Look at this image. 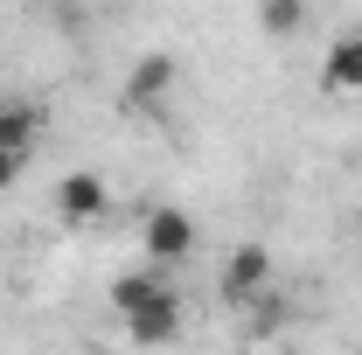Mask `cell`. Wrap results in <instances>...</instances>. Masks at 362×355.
Masks as SVG:
<instances>
[{
	"mask_svg": "<svg viewBox=\"0 0 362 355\" xmlns=\"http://www.w3.org/2000/svg\"><path fill=\"white\" fill-rule=\"evenodd\" d=\"M175 84H181V63L168 56V49L139 56L133 70H126V112H139V119H160V112H168V98H175Z\"/></svg>",
	"mask_w": 362,
	"mask_h": 355,
	"instance_id": "obj_1",
	"label": "cell"
},
{
	"mask_svg": "<svg viewBox=\"0 0 362 355\" xmlns=\"http://www.w3.org/2000/svg\"><path fill=\"white\" fill-rule=\"evenodd\" d=\"M0 105H7V98H0Z\"/></svg>",
	"mask_w": 362,
	"mask_h": 355,
	"instance_id": "obj_11",
	"label": "cell"
},
{
	"mask_svg": "<svg viewBox=\"0 0 362 355\" xmlns=\"http://www.w3.org/2000/svg\"><path fill=\"white\" fill-rule=\"evenodd\" d=\"M35 133H42V112L21 105V98H7L0 105V146H35Z\"/></svg>",
	"mask_w": 362,
	"mask_h": 355,
	"instance_id": "obj_9",
	"label": "cell"
},
{
	"mask_svg": "<svg viewBox=\"0 0 362 355\" xmlns=\"http://www.w3.org/2000/svg\"><path fill=\"white\" fill-rule=\"evenodd\" d=\"M265 286H272V251L265 244H237L223 258V272H216V300L223 307H251Z\"/></svg>",
	"mask_w": 362,
	"mask_h": 355,
	"instance_id": "obj_2",
	"label": "cell"
},
{
	"mask_svg": "<svg viewBox=\"0 0 362 355\" xmlns=\"http://www.w3.org/2000/svg\"><path fill=\"white\" fill-rule=\"evenodd\" d=\"M139 244H146V258H153L160 272L181 265V258L195 251V216H188V209H153L146 230H139Z\"/></svg>",
	"mask_w": 362,
	"mask_h": 355,
	"instance_id": "obj_3",
	"label": "cell"
},
{
	"mask_svg": "<svg viewBox=\"0 0 362 355\" xmlns=\"http://www.w3.org/2000/svg\"><path fill=\"white\" fill-rule=\"evenodd\" d=\"M119 320H126V342H139V349H168V342H181V300H153V307L119 313Z\"/></svg>",
	"mask_w": 362,
	"mask_h": 355,
	"instance_id": "obj_5",
	"label": "cell"
},
{
	"mask_svg": "<svg viewBox=\"0 0 362 355\" xmlns=\"http://www.w3.org/2000/svg\"><path fill=\"white\" fill-rule=\"evenodd\" d=\"M112 209V181L90 175V168H70V175L56 181V216L63 223H98Z\"/></svg>",
	"mask_w": 362,
	"mask_h": 355,
	"instance_id": "obj_4",
	"label": "cell"
},
{
	"mask_svg": "<svg viewBox=\"0 0 362 355\" xmlns=\"http://www.w3.org/2000/svg\"><path fill=\"white\" fill-rule=\"evenodd\" d=\"M320 91L362 98V35H334V49L320 56Z\"/></svg>",
	"mask_w": 362,
	"mask_h": 355,
	"instance_id": "obj_6",
	"label": "cell"
},
{
	"mask_svg": "<svg viewBox=\"0 0 362 355\" xmlns=\"http://www.w3.org/2000/svg\"><path fill=\"white\" fill-rule=\"evenodd\" d=\"M258 28H265L272 42H293L307 28V0H258Z\"/></svg>",
	"mask_w": 362,
	"mask_h": 355,
	"instance_id": "obj_8",
	"label": "cell"
},
{
	"mask_svg": "<svg viewBox=\"0 0 362 355\" xmlns=\"http://www.w3.org/2000/svg\"><path fill=\"white\" fill-rule=\"evenodd\" d=\"M21 168H28V146H0V188H14Z\"/></svg>",
	"mask_w": 362,
	"mask_h": 355,
	"instance_id": "obj_10",
	"label": "cell"
},
{
	"mask_svg": "<svg viewBox=\"0 0 362 355\" xmlns=\"http://www.w3.org/2000/svg\"><path fill=\"white\" fill-rule=\"evenodd\" d=\"M153 300H175V286L160 279V265H153V272H126V279H112V307H119V313L153 307Z\"/></svg>",
	"mask_w": 362,
	"mask_h": 355,
	"instance_id": "obj_7",
	"label": "cell"
}]
</instances>
